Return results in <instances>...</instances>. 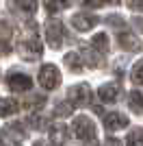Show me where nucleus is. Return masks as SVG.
Here are the masks:
<instances>
[{"label":"nucleus","instance_id":"4","mask_svg":"<svg viewBox=\"0 0 143 146\" xmlns=\"http://www.w3.org/2000/svg\"><path fill=\"white\" fill-rule=\"evenodd\" d=\"M46 35H48V42H50V46H52V48H59L61 42H63V26H61V22H56V20L48 22Z\"/></svg>","mask_w":143,"mask_h":146},{"label":"nucleus","instance_id":"2","mask_svg":"<svg viewBox=\"0 0 143 146\" xmlns=\"http://www.w3.org/2000/svg\"><path fill=\"white\" fill-rule=\"evenodd\" d=\"M67 96H70V103L76 105V107H85V105H89L91 100V90L89 85H85V83H80V85H74L70 92H67Z\"/></svg>","mask_w":143,"mask_h":146},{"label":"nucleus","instance_id":"11","mask_svg":"<svg viewBox=\"0 0 143 146\" xmlns=\"http://www.w3.org/2000/svg\"><path fill=\"white\" fill-rule=\"evenodd\" d=\"M126 146H143V129H134L126 137Z\"/></svg>","mask_w":143,"mask_h":146},{"label":"nucleus","instance_id":"5","mask_svg":"<svg viewBox=\"0 0 143 146\" xmlns=\"http://www.w3.org/2000/svg\"><path fill=\"white\" fill-rule=\"evenodd\" d=\"M9 87H11L13 92H26V90L33 87V81H30V76H26V74L15 72V74L9 76Z\"/></svg>","mask_w":143,"mask_h":146},{"label":"nucleus","instance_id":"7","mask_svg":"<svg viewBox=\"0 0 143 146\" xmlns=\"http://www.w3.org/2000/svg\"><path fill=\"white\" fill-rule=\"evenodd\" d=\"M95 22H98V20H95L93 15H89V13H78V15L72 18V24L76 26L78 31H89Z\"/></svg>","mask_w":143,"mask_h":146},{"label":"nucleus","instance_id":"8","mask_svg":"<svg viewBox=\"0 0 143 146\" xmlns=\"http://www.w3.org/2000/svg\"><path fill=\"white\" fill-rule=\"evenodd\" d=\"M117 92H119V85L117 83H106V85L100 87V98L104 100V103H113L115 98H117Z\"/></svg>","mask_w":143,"mask_h":146},{"label":"nucleus","instance_id":"1","mask_svg":"<svg viewBox=\"0 0 143 146\" xmlns=\"http://www.w3.org/2000/svg\"><path fill=\"white\" fill-rule=\"evenodd\" d=\"M72 131H74V135H76L78 140L89 142V144H95V127H93V122H91L89 118L78 116L76 120H74Z\"/></svg>","mask_w":143,"mask_h":146},{"label":"nucleus","instance_id":"18","mask_svg":"<svg viewBox=\"0 0 143 146\" xmlns=\"http://www.w3.org/2000/svg\"><path fill=\"white\" fill-rule=\"evenodd\" d=\"M104 146H121V144H119V140H115V137H108Z\"/></svg>","mask_w":143,"mask_h":146},{"label":"nucleus","instance_id":"14","mask_svg":"<svg viewBox=\"0 0 143 146\" xmlns=\"http://www.w3.org/2000/svg\"><path fill=\"white\" fill-rule=\"evenodd\" d=\"M132 81L134 83H143V59L137 61L134 68H132Z\"/></svg>","mask_w":143,"mask_h":146},{"label":"nucleus","instance_id":"12","mask_svg":"<svg viewBox=\"0 0 143 146\" xmlns=\"http://www.w3.org/2000/svg\"><path fill=\"white\" fill-rule=\"evenodd\" d=\"M119 42L126 44V48H128V50H137V48H139L137 37H132L130 33H121V35H119Z\"/></svg>","mask_w":143,"mask_h":146},{"label":"nucleus","instance_id":"15","mask_svg":"<svg viewBox=\"0 0 143 146\" xmlns=\"http://www.w3.org/2000/svg\"><path fill=\"white\" fill-rule=\"evenodd\" d=\"M15 2H18V7L26 13H33L37 9V0H15Z\"/></svg>","mask_w":143,"mask_h":146},{"label":"nucleus","instance_id":"3","mask_svg":"<svg viewBox=\"0 0 143 146\" xmlns=\"http://www.w3.org/2000/svg\"><path fill=\"white\" fill-rule=\"evenodd\" d=\"M39 83H41L46 90H54V87L61 83V74L54 66H43L41 72H39Z\"/></svg>","mask_w":143,"mask_h":146},{"label":"nucleus","instance_id":"9","mask_svg":"<svg viewBox=\"0 0 143 146\" xmlns=\"http://www.w3.org/2000/svg\"><path fill=\"white\" fill-rule=\"evenodd\" d=\"M18 111V103L13 100V98H0V116H11Z\"/></svg>","mask_w":143,"mask_h":146},{"label":"nucleus","instance_id":"17","mask_svg":"<svg viewBox=\"0 0 143 146\" xmlns=\"http://www.w3.org/2000/svg\"><path fill=\"white\" fill-rule=\"evenodd\" d=\"M80 2H83L85 7H100L104 0H80Z\"/></svg>","mask_w":143,"mask_h":146},{"label":"nucleus","instance_id":"10","mask_svg":"<svg viewBox=\"0 0 143 146\" xmlns=\"http://www.w3.org/2000/svg\"><path fill=\"white\" fill-rule=\"evenodd\" d=\"M128 103H130V109L134 111V113L143 116V96L139 94V92H132L130 98H128Z\"/></svg>","mask_w":143,"mask_h":146},{"label":"nucleus","instance_id":"13","mask_svg":"<svg viewBox=\"0 0 143 146\" xmlns=\"http://www.w3.org/2000/svg\"><path fill=\"white\" fill-rule=\"evenodd\" d=\"M67 5H70V0H46L48 11H61V9H65Z\"/></svg>","mask_w":143,"mask_h":146},{"label":"nucleus","instance_id":"16","mask_svg":"<svg viewBox=\"0 0 143 146\" xmlns=\"http://www.w3.org/2000/svg\"><path fill=\"white\" fill-rule=\"evenodd\" d=\"M9 37H11L9 24H7V22H0V42H2V39H9Z\"/></svg>","mask_w":143,"mask_h":146},{"label":"nucleus","instance_id":"6","mask_svg":"<svg viewBox=\"0 0 143 146\" xmlns=\"http://www.w3.org/2000/svg\"><path fill=\"white\" fill-rule=\"evenodd\" d=\"M104 127L106 131H119V129L128 127V118L121 113H106L104 116Z\"/></svg>","mask_w":143,"mask_h":146}]
</instances>
